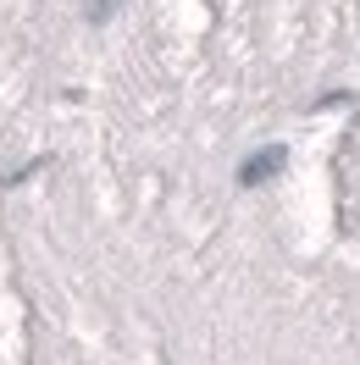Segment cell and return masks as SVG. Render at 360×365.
<instances>
[{"mask_svg":"<svg viewBox=\"0 0 360 365\" xmlns=\"http://www.w3.org/2000/svg\"><path fill=\"white\" fill-rule=\"evenodd\" d=\"M111 6H116V0H94L89 11H94V17H106V11H111Z\"/></svg>","mask_w":360,"mask_h":365,"instance_id":"cell-1","label":"cell"}]
</instances>
